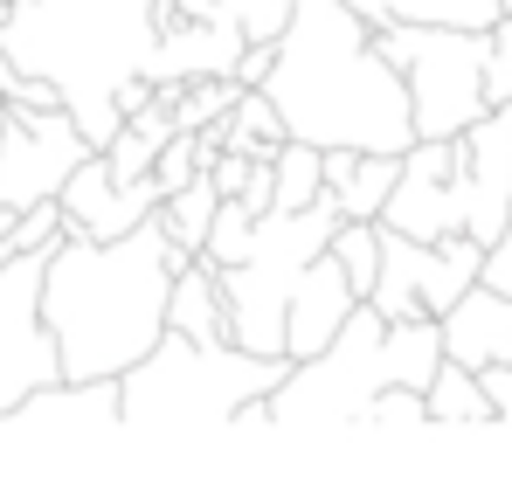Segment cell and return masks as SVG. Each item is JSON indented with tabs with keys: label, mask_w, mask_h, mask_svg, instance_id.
Instances as JSON below:
<instances>
[{
	"label": "cell",
	"mask_w": 512,
	"mask_h": 484,
	"mask_svg": "<svg viewBox=\"0 0 512 484\" xmlns=\"http://www.w3.org/2000/svg\"><path fill=\"white\" fill-rule=\"evenodd\" d=\"M374 49L409 83L416 139H457L485 111V28H436V21H388Z\"/></svg>",
	"instance_id": "cell-6"
},
{
	"label": "cell",
	"mask_w": 512,
	"mask_h": 484,
	"mask_svg": "<svg viewBox=\"0 0 512 484\" xmlns=\"http://www.w3.org/2000/svg\"><path fill=\"white\" fill-rule=\"evenodd\" d=\"M215 208H222V194H215V180L208 173H194L187 187H173V194H160V229H167V242H180V249H201V236H208V222H215Z\"/></svg>",
	"instance_id": "cell-19"
},
{
	"label": "cell",
	"mask_w": 512,
	"mask_h": 484,
	"mask_svg": "<svg viewBox=\"0 0 512 484\" xmlns=\"http://www.w3.org/2000/svg\"><path fill=\"white\" fill-rule=\"evenodd\" d=\"M478 284H492V291H506L512 298V208H506V229L485 242V263H478Z\"/></svg>",
	"instance_id": "cell-28"
},
{
	"label": "cell",
	"mask_w": 512,
	"mask_h": 484,
	"mask_svg": "<svg viewBox=\"0 0 512 484\" xmlns=\"http://www.w3.org/2000/svg\"><path fill=\"white\" fill-rule=\"evenodd\" d=\"M291 374L284 353H250L236 339L160 332L118 374V429H229V415Z\"/></svg>",
	"instance_id": "cell-4"
},
{
	"label": "cell",
	"mask_w": 512,
	"mask_h": 484,
	"mask_svg": "<svg viewBox=\"0 0 512 484\" xmlns=\"http://www.w3.org/2000/svg\"><path fill=\"white\" fill-rule=\"evenodd\" d=\"M56 201H63L70 229H84V236H125V229H139V222L160 208V180H153V173H139V180H111L104 153H84V160L63 173Z\"/></svg>",
	"instance_id": "cell-11"
},
{
	"label": "cell",
	"mask_w": 512,
	"mask_h": 484,
	"mask_svg": "<svg viewBox=\"0 0 512 484\" xmlns=\"http://www.w3.org/2000/svg\"><path fill=\"white\" fill-rule=\"evenodd\" d=\"M395 173H402V153H353V166L326 187L333 208H340V222H374L381 201H388V187H395Z\"/></svg>",
	"instance_id": "cell-18"
},
{
	"label": "cell",
	"mask_w": 512,
	"mask_h": 484,
	"mask_svg": "<svg viewBox=\"0 0 512 484\" xmlns=\"http://www.w3.org/2000/svg\"><path fill=\"white\" fill-rule=\"evenodd\" d=\"M160 14L153 0H7L0 56L28 77H49L63 111L90 146H104L118 118V83L139 77L153 56Z\"/></svg>",
	"instance_id": "cell-3"
},
{
	"label": "cell",
	"mask_w": 512,
	"mask_h": 484,
	"mask_svg": "<svg viewBox=\"0 0 512 484\" xmlns=\"http://www.w3.org/2000/svg\"><path fill=\"white\" fill-rule=\"evenodd\" d=\"M326 249H333V263L346 270L353 298H367L374 291V270H381V222H340Z\"/></svg>",
	"instance_id": "cell-21"
},
{
	"label": "cell",
	"mask_w": 512,
	"mask_h": 484,
	"mask_svg": "<svg viewBox=\"0 0 512 484\" xmlns=\"http://www.w3.org/2000/svg\"><path fill=\"white\" fill-rule=\"evenodd\" d=\"M250 166H256V160H243V153H215L201 173L215 180V194H222V201H236V194H243V180H250Z\"/></svg>",
	"instance_id": "cell-29"
},
{
	"label": "cell",
	"mask_w": 512,
	"mask_h": 484,
	"mask_svg": "<svg viewBox=\"0 0 512 484\" xmlns=\"http://www.w3.org/2000/svg\"><path fill=\"white\" fill-rule=\"evenodd\" d=\"M353 429H429V408H423V388H374L367 408L353 415Z\"/></svg>",
	"instance_id": "cell-22"
},
{
	"label": "cell",
	"mask_w": 512,
	"mask_h": 484,
	"mask_svg": "<svg viewBox=\"0 0 512 484\" xmlns=\"http://www.w3.org/2000/svg\"><path fill=\"white\" fill-rule=\"evenodd\" d=\"M367 28L388 21H436V28H492L506 14V0H346Z\"/></svg>",
	"instance_id": "cell-17"
},
{
	"label": "cell",
	"mask_w": 512,
	"mask_h": 484,
	"mask_svg": "<svg viewBox=\"0 0 512 484\" xmlns=\"http://www.w3.org/2000/svg\"><path fill=\"white\" fill-rule=\"evenodd\" d=\"M436 332H443V360L485 374V367H506L512 360V298L492 291V284H471L457 291L450 312H436Z\"/></svg>",
	"instance_id": "cell-14"
},
{
	"label": "cell",
	"mask_w": 512,
	"mask_h": 484,
	"mask_svg": "<svg viewBox=\"0 0 512 484\" xmlns=\"http://www.w3.org/2000/svg\"><path fill=\"white\" fill-rule=\"evenodd\" d=\"M167 332H187V339H229V305H222V284L215 270L194 256L187 270H173L167 284Z\"/></svg>",
	"instance_id": "cell-15"
},
{
	"label": "cell",
	"mask_w": 512,
	"mask_h": 484,
	"mask_svg": "<svg viewBox=\"0 0 512 484\" xmlns=\"http://www.w3.org/2000/svg\"><path fill=\"white\" fill-rule=\"evenodd\" d=\"M270 187H277V201H270V208H312V201L326 194L319 146H305V139H284V146H277V160H270Z\"/></svg>",
	"instance_id": "cell-20"
},
{
	"label": "cell",
	"mask_w": 512,
	"mask_h": 484,
	"mask_svg": "<svg viewBox=\"0 0 512 484\" xmlns=\"http://www.w3.org/2000/svg\"><path fill=\"white\" fill-rule=\"evenodd\" d=\"M478 263H485V242L478 236H395L381 229V270H374V291L367 305L381 319H436L457 305V291L478 284Z\"/></svg>",
	"instance_id": "cell-7"
},
{
	"label": "cell",
	"mask_w": 512,
	"mask_h": 484,
	"mask_svg": "<svg viewBox=\"0 0 512 484\" xmlns=\"http://www.w3.org/2000/svg\"><path fill=\"white\" fill-rule=\"evenodd\" d=\"M194 249L167 242L160 215L125 236H63L42 249V325L63 353V381H118L160 332H167V284Z\"/></svg>",
	"instance_id": "cell-1"
},
{
	"label": "cell",
	"mask_w": 512,
	"mask_h": 484,
	"mask_svg": "<svg viewBox=\"0 0 512 484\" xmlns=\"http://www.w3.org/2000/svg\"><path fill=\"white\" fill-rule=\"evenodd\" d=\"M97 153L70 111H21V104H0V208H28V201H49L63 187V173Z\"/></svg>",
	"instance_id": "cell-9"
},
{
	"label": "cell",
	"mask_w": 512,
	"mask_h": 484,
	"mask_svg": "<svg viewBox=\"0 0 512 484\" xmlns=\"http://www.w3.org/2000/svg\"><path fill=\"white\" fill-rule=\"evenodd\" d=\"M256 90L277 104L284 139H305V146L402 153L416 139L409 83L374 49V28L346 0H291L277 63Z\"/></svg>",
	"instance_id": "cell-2"
},
{
	"label": "cell",
	"mask_w": 512,
	"mask_h": 484,
	"mask_svg": "<svg viewBox=\"0 0 512 484\" xmlns=\"http://www.w3.org/2000/svg\"><path fill=\"white\" fill-rule=\"evenodd\" d=\"M485 104H512V14L485 28Z\"/></svg>",
	"instance_id": "cell-26"
},
{
	"label": "cell",
	"mask_w": 512,
	"mask_h": 484,
	"mask_svg": "<svg viewBox=\"0 0 512 484\" xmlns=\"http://www.w3.org/2000/svg\"><path fill=\"white\" fill-rule=\"evenodd\" d=\"M42 381H63V353L42 325V249L0 256V408L35 395Z\"/></svg>",
	"instance_id": "cell-8"
},
{
	"label": "cell",
	"mask_w": 512,
	"mask_h": 484,
	"mask_svg": "<svg viewBox=\"0 0 512 484\" xmlns=\"http://www.w3.org/2000/svg\"><path fill=\"white\" fill-rule=\"evenodd\" d=\"M457 208H464V236L492 242L506 229L512 208V104H485L464 132H457Z\"/></svg>",
	"instance_id": "cell-10"
},
{
	"label": "cell",
	"mask_w": 512,
	"mask_h": 484,
	"mask_svg": "<svg viewBox=\"0 0 512 484\" xmlns=\"http://www.w3.org/2000/svg\"><path fill=\"white\" fill-rule=\"evenodd\" d=\"M423 408H429V429H492L499 422V402L485 395V381L471 367H457V360H443L429 374Z\"/></svg>",
	"instance_id": "cell-16"
},
{
	"label": "cell",
	"mask_w": 512,
	"mask_h": 484,
	"mask_svg": "<svg viewBox=\"0 0 512 484\" xmlns=\"http://www.w3.org/2000/svg\"><path fill=\"white\" fill-rule=\"evenodd\" d=\"M63 229H70V215H63L56 194H49V201H28V208L7 215V249H49Z\"/></svg>",
	"instance_id": "cell-25"
},
{
	"label": "cell",
	"mask_w": 512,
	"mask_h": 484,
	"mask_svg": "<svg viewBox=\"0 0 512 484\" xmlns=\"http://www.w3.org/2000/svg\"><path fill=\"white\" fill-rule=\"evenodd\" d=\"M478 381H485V395L499 402V422H512V360H506V367H485Z\"/></svg>",
	"instance_id": "cell-30"
},
{
	"label": "cell",
	"mask_w": 512,
	"mask_h": 484,
	"mask_svg": "<svg viewBox=\"0 0 512 484\" xmlns=\"http://www.w3.org/2000/svg\"><path fill=\"white\" fill-rule=\"evenodd\" d=\"M215 14L243 35V42H277L291 21V0H215Z\"/></svg>",
	"instance_id": "cell-24"
},
{
	"label": "cell",
	"mask_w": 512,
	"mask_h": 484,
	"mask_svg": "<svg viewBox=\"0 0 512 484\" xmlns=\"http://www.w3.org/2000/svg\"><path fill=\"white\" fill-rule=\"evenodd\" d=\"M0 429L14 436H70V429H118V381H42L35 395L0 408Z\"/></svg>",
	"instance_id": "cell-12"
},
{
	"label": "cell",
	"mask_w": 512,
	"mask_h": 484,
	"mask_svg": "<svg viewBox=\"0 0 512 484\" xmlns=\"http://www.w3.org/2000/svg\"><path fill=\"white\" fill-rule=\"evenodd\" d=\"M201 139L194 132H173L167 146H160V160H153V180H160V194H173V187H187L194 173H201Z\"/></svg>",
	"instance_id": "cell-27"
},
{
	"label": "cell",
	"mask_w": 512,
	"mask_h": 484,
	"mask_svg": "<svg viewBox=\"0 0 512 484\" xmlns=\"http://www.w3.org/2000/svg\"><path fill=\"white\" fill-rule=\"evenodd\" d=\"M250 208H243V201H222V208H215V222H208V236H201V249H194V256H201V263H208V270H222V263H236V256H243V249H250Z\"/></svg>",
	"instance_id": "cell-23"
},
{
	"label": "cell",
	"mask_w": 512,
	"mask_h": 484,
	"mask_svg": "<svg viewBox=\"0 0 512 484\" xmlns=\"http://www.w3.org/2000/svg\"><path fill=\"white\" fill-rule=\"evenodd\" d=\"M340 208L333 194H319L312 208H263L250 222V249L236 263L215 270L222 305H229V339L250 353H284V298L305 277V263L333 242ZM291 360V353H284Z\"/></svg>",
	"instance_id": "cell-5"
},
{
	"label": "cell",
	"mask_w": 512,
	"mask_h": 484,
	"mask_svg": "<svg viewBox=\"0 0 512 484\" xmlns=\"http://www.w3.org/2000/svg\"><path fill=\"white\" fill-rule=\"evenodd\" d=\"M353 305H360V298H353L346 270L333 263V249H319V256L305 263V277L291 284V298H284V353H291V360H312V353L346 325Z\"/></svg>",
	"instance_id": "cell-13"
}]
</instances>
